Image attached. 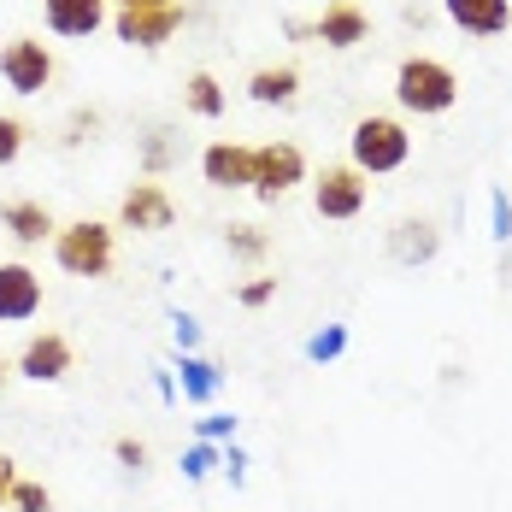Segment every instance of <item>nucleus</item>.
Segmentation results:
<instances>
[{"instance_id":"nucleus-1","label":"nucleus","mask_w":512,"mask_h":512,"mask_svg":"<svg viewBox=\"0 0 512 512\" xmlns=\"http://www.w3.org/2000/svg\"><path fill=\"white\" fill-rule=\"evenodd\" d=\"M395 101L407 106V112H418V118H442V112H454V101H460V77L442 59L412 53V59H401V71H395Z\"/></svg>"},{"instance_id":"nucleus-2","label":"nucleus","mask_w":512,"mask_h":512,"mask_svg":"<svg viewBox=\"0 0 512 512\" xmlns=\"http://www.w3.org/2000/svg\"><path fill=\"white\" fill-rule=\"evenodd\" d=\"M348 165H359L365 177H383V171H401L412 159V136L401 118H383V112H365L348 136Z\"/></svg>"},{"instance_id":"nucleus-3","label":"nucleus","mask_w":512,"mask_h":512,"mask_svg":"<svg viewBox=\"0 0 512 512\" xmlns=\"http://www.w3.org/2000/svg\"><path fill=\"white\" fill-rule=\"evenodd\" d=\"M53 259H59V271H71V277H106V271H112V224H101V218L65 224V230L53 236Z\"/></svg>"},{"instance_id":"nucleus-4","label":"nucleus","mask_w":512,"mask_h":512,"mask_svg":"<svg viewBox=\"0 0 512 512\" xmlns=\"http://www.w3.org/2000/svg\"><path fill=\"white\" fill-rule=\"evenodd\" d=\"M365 171L359 165H324L318 171V183H312V212L318 218H336V224H348L365 212Z\"/></svg>"},{"instance_id":"nucleus-5","label":"nucleus","mask_w":512,"mask_h":512,"mask_svg":"<svg viewBox=\"0 0 512 512\" xmlns=\"http://www.w3.org/2000/svg\"><path fill=\"white\" fill-rule=\"evenodd\" d=\"M183 24H189V12L177 0L171 6H118V18H112L118 42H130V48H165Z\"/></svg>"},{"instance_id":"nucleus-6","label":"nucleus","mask_w":512,"mask_h":512,"mask_svg":"<svg viewBox=\"0 0 512 512\" xmlns=\"http://www.w3.org/2000/svg\"><path fill=\"white\" fill-rule=\"evenodd\" d=\"M0 77H6L12 95H42V89L53 83L48 42H36V36H12V42L0 48Z\"/></svg>"},{"instance_id":"nucleus-7","label":"nucleus","mask_w":512,"mask_h":512,"mask_svg":"<svg viewBox=\"0 0 512 512\" xmlns=\"http://www.w3.org/2000/svg\"><path fill=\"white\" fill-rule=\"evenodd\" d=\"M301 177H307V154L295 142H259L254 148V195L259 201H283Z\"/></svg>"},{"instance_id":"nucleus-8","label":"nucleus","mask_w":512,"mask_h":512,"mask_svg":"<svg viewBox=\"0 0 512 512\" xmlns=\"http://www.w3.org/2000/svg\"><path fill=\"white\" fill-rule=\"evenodd\" d=\"M118 224L136 230V236H159V230H171V224H177V201H171V189L154 183V177H142V183L118 201Z\"/></svg>"},{"instance_id":"nucleus-9","label":"nucleus","mask_w":512,"mask_h":512,"mask_svg":"<svg viewBox=\"0 0 512 512\" xmlns=\"http://www.w3.org/2000/svg\"><path fill=\"white\" fill-rule=\"evenodd\" d=\"M42 312V277L24 259L0 265V324H30Z\"/></svg>"},{"instance_id":"nucleus-10","label":"nucleus","mask_w":512,"mask_h":512,"mask_svg":"<svg viewBox=\"0 0 512 512\" xmlns=\"http://www.w3.org/2000/svg\"><path fill=\"white\" fill-rule=\"evenodd\" d=\"M201 177L212 189H254V148H242V142H212L201 154Z\"/></svg>"},{"instance_id":"nucleus-11","label":"nucleus","mask_w":512,"mask_h":512,"mask_svg":"<svg viewBox=\"0 0 512 512\" xmlns=\"http://www.w3.org/2000/svg\"><path fill=\"white\" fill-rule=\"evenodd\" d=\"M18 371H24L30 383H59V377L71 371V342H65L59 330L30 336V342H24V354H18Z\"/></svg>"},{"instance_id":"nucleus-12","label":"nucleus","mask_w":512,"mask_h":512,"mask_svg":"<svg viewBox=\"0 0 512 512\" xmlns=\"http://www.w3.org/2000/svg\"><path fill=\"white\" fill-rule=\"evenodd\" d=\"M42 18H48L53 36L65 42H83L106 24V0H42Z\"/></svg>"},{"instance_id":"nucleus-13","label":"nucleus","mask_w":512,"mask_h":512,"mask_svg":"<svg viewBox=\"0 0 512 512\" xmlns=\"http://www.w3.org/2000/svg\"><path fill=\"white\" fill-rule=\"evenodd\" d=\"M436 254H442V230L430 218H401L389 230V259L395 265H430Z\"/></svg>"},{"instance_id":"nucleus-14","label":"nucleus","mask_w":512,"mask_h":512,"mask_svg":"<svg viewBox=\"0 0 512 512\" xmlns=\"http://www.w3.org/2000/svg\"><path fill=\"white\" fill-rule=\"evenodd\" d=\"M442 6L465 36H507L512 30V0H442Z\"/></svg>"},{"instance_id":"nucleus-15","label":"nucleus","mask_w":512,"mask_h":512,"mask_svg":"<svg viewBox=\"0 0 512 512\" xmlns=\"http://www.w3.org/2000/svg\"><path fill=\"white\" fill-rule=\"evenodd\" d=\"M0 224H6V230H12V242H24V248H36V242L59 236V224H53L48 206H42V201H24V195L0 201Z\"/></svg>"},{"instance_id":"nucleus-16","label":"nucleus","mask_w":512,"mask_h":512,"mask_svg":"<svg viewBox=\"0 0 512 512\" xmlns=\"http://www.w3.org/2000/svg\"><path fill=\"white\" fill-rule=\"evenodd\" d=\"M365 36H371V18L359 6H324V18L312 24V42H324V48H354Z\"/></svg>"},{"instance_id":"nucleus-17","label":"nucleus","mask_w":512,"mask_h":512,"mask_svg":"<svg viewBox=\"0 0 512 512\" xmlns=\"http://www.w3.org/2000/svg\"><path fill=\"white\" fill-rule=\"evenodd\" d=\"M248 95L259 106H289L301 95V71L295 65H259L254 77H248Z\"/></svg>"},{"instance_id":"nucleus-18","label":"nucleus","mask_w":512,"mask_h":512,"mask_svg":"<svg viewBox=\"0 0 512 512\" xmlns=\"http://www.w3.org/2000/svg\"><path fill=\"white\" fill-rule=\"evenodd\" d=\"M183 106H189L195 118H224V89H218V77H212V71H195V77L183 83Z\"/></svg>"},{"instance_id":"nucleus-19","label":"nucleus","mask_w":512,"mask_h":512,"mask_svg":"<svg viewBox=\"0 0 512 512\" xmlns=\"http://www.w3.org/2000/svg\"><path fill=\"white\" fill-rule=\"evenodd\" d=\"M218 395V365L201 354H183V401H195V407H206Z\"/></svg>"},{"instance_id":"nucleus-20","label":"nucleus","mask_w":512,"mask_h":512,"mask_svg":"<svg viewBox=\"0 0 512 512\" xmlns=\"http://www.w3.org/2000/svg\"><path fill=\"white\" fill-rule=\"evenodd\" d=\"M224 248L242 259V265H259V259L271 254V242H265L259 224H230V230H224Z\"/></svg>"},{"instance_id":"nucleus-21","label":"nucleus","mask_w":512,"mask_h":512,"mask_svg":"<svg viewBox=\"0 0 512 512\" xmlns=\"http://www.w3.org/2000/svg\"><path fill=\"white\" fill-rule=\"evenodd\" d=\"M171 159H177V148H171V130H148V142H142V171L159 183V177L171 171Z\"/></svg>"},{"instance_id":"nucleus-22","label":"nucleus","mask_w":512,"mask_h":512,"mask_svg":"<svg viewBox=\"0 0 512 512\" xmlns=\"http://www.w3.org/2000/svg\"><path fill=\"white\" fill-rule=\"evenodd\" d=\"M342 348H348V330L330 324V330H318V336L307 342V359L312 365H330V359H342Z\"/></svg>"},{"instance_id":"nucleus-23","label":"nucleus","mask_w":512,"mask_h":512,"mask_svg":"<svg viewBox=\"0 0 512 512\" xmlns=\"http://www.w3.org/2000/svg\"><path fill=\"white\" fill-rule=\"evenodd\" d=\"M24 142H30V124L12 118V112H0V165H12V159L24 154Z\"/></svg>"},{"instance_id":"nucleus-24","label":"nucleus","mask_w":512,"mask_h":512,"mask_svg":"<svg viewBox=\"0 0 512 512\" xmlns=\"http://www.w3.org/2000/svg\"><path fill=\"white\" fill-rule=\"evenodd\" d=\"M12 512H53L48 483H30V477H18V483H12Z\"/></svg>"},{"instance_id":"nucleus-25","label":"nucleus","mask_w":512,"mask_h":512,"mask_svg":"<svg viewBox=\"0 0 512 512\" xmlns=\"http://www.w3.org/2000/svg\"><path fill=\"white\" fill-rule=\"evenodd\" d=\"M95 130H101V112H95V106H77V112H71V124H65V136H59V142H65V148H77V142H89V136H95Z\"/></svg>"},{"instance_id":"nucleus-26","label":"nucleus","mask_w":512,"mask_h":512,"mask_svg":"<svg viewBox=\"0 0 512 512\" xmlns=\"http://www.w3.org/2000/svg\"><path fill=\"white\" fill-rule=\"evenodd\" d=\"M212 465H224L218 454H212V442H195V448L183 454V477H189V483H201V477L212 471Z\"/></svg>"},{"instance_id":"nucleus-27","label":"nucleus","mask_w":512,"mask_h":512,"mask_svg":"<svg viewBox=\"0 0 512 512\" xmlns=\"http://www.w3.org/2000/svg\"><path fill=\"white\" fill-rule=\"evenodd\" d=\"M171 342H177L183 354H195V348H201V324H195L189 312H171Z\"/></svg>"},{"instance_id":"nucleus-28","label":"nucleus","mask_w":512,"mask_h":512,"mask_svg":"<svg viewBox=\"0 0 512 512\" xmlns=\"http://www.w3.org/2000/svg\"><path fill=\"white\" fill-rule=\"evenodd\" d=\"M489 218H495L489 236H495V242H512V201L501 195V189H495V201H489Z\"/></svg>"},{"instance_id":"nucleus-29","label":"nucleus","mask_w":512,"mask_h":512,"mask_svg":"<svg viewBox=\"0 0 512 512\" xmlns=\"http://www.w3.org/2000/svg\"><path fill=\"white\" fill-rule=\"evenodd\" d=\"M112 454H118L124 471H142V465H148V448H142L136 436H118V442H112Z\"/></svg>"},{"instance_id":"nucleus-30","label":"nucleus","mask_w":512,"mask_h":512,"mask_svg":"<svg viewBox=\"0 0 512 512\" xmlns=\"http://www.w3.org/2000/svg\"><path fill=\"white\" fill-rule=\"evenodd\" d=\"M224 436H236V418H230V412H212V418H201V442H224Z\"/></svg>"},{"instance_id":"nucleus-31","label":"nucleus","mask_w":512,"mask_h":512,"mask_svg":"<svg viewBox=\"0 0 512 512\" xmlns=\"http://www.w3.org/2000/svg\"><path fill=\"white\" fill-rule=\"evenodd\" d=\"M277 295V277H254V283H242V307H265Z\"/></svg>"},{"instance_id":"nucleus-32","label":"nucleus","mask_w":512,"mask_h":512,"mask_svg":"<svg viewBox=\"0 0 512 512\" xmlns=\"http://www.w3.org/2000/svg\"><path fill=\"white\" fill-rule=\"evenodd\" d=\"M224 471H230V483L242 489V483H248V454H242V448H230V454H224Z\"/></svg>"},{"instance_id":"nucleus-33","label":"nucleus","mask_w":512,"mask_h":512,"mask_svg":"<svg viewBox=\"0 0 512 512\" xmlns=\"http://www.w3.org/2000/svg\"><path fill=\"white\" fill-rule=\"evenodd\" d=\"M12 483H18V471H12L6 454H0V507H12Z\"/></svg>"},{"instance_id":"nucleus-34","label":"nucleus","mask_w":512,"mask_h":512,"mask_svg":"<svg viewBox=\"0 0 512 512\" xmlns=\"http://www.w3.org/2000/svg\"><path fill=\"white\" fill-rule=\"evenodd\" d=\"M118 6H171V0H118Z\"/></svg>"},{"instance_id":"nucleus-35","label":"nucleus","mask_w":512,"mask_h":512,"mask_svg":"<svg viewBox=\"0 0 512 512\" xmlns=\"http://www.w3.org/2000/svg\"><path fill=\"white\" fill-rule=\"evenodd\" d=\"M324 6H354V0H324Z\"/></svg>"},{"instance_id":"nucleus-36","label":"nucleus","mask_w":512,"mask_h":512,"mask_svg":"<svg viewBox=\"0 0 512 512\" xmlns=\"http://www.w3.org/2000/svg\"><path fill=\"white\" fill-rule=\"evenodd\" d=\"M0 383H6V365H0Z\"/></svg>"}]
</instances>
